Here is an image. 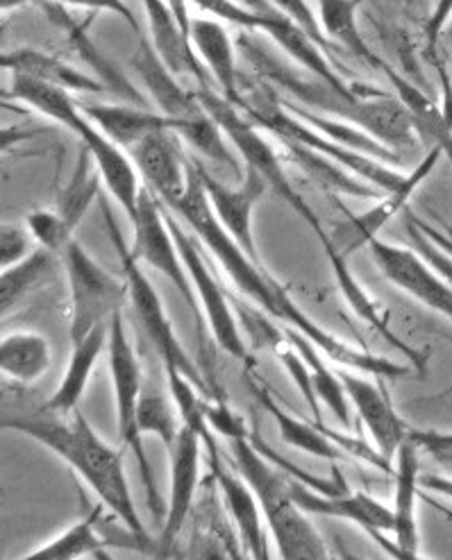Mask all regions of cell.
Here are the masks:
<instances>
[{"instance_id":"obj_1","label":"cell","mask_w":452,"mask_h":560,"mask_svg":"<svg viewBox=\"0 0 452 560\" xmlns=\"http://www.w3.org/2000/svg\"><path fill=\"white\" fill-rule=\"evenodd\" d=\"M164 207L171 209L177 218H183V221L192 228V232L198 236V241L215 255L219 266L230 277L234 289L246 300H251L257 308H262L268 318H274L295 329L298 334L308 336L323 352V357L335 361L337 365H344L361 372V375H371L386 382L405 377L407 372L405 365L389 361L386 357H380V354H371L367 350H357L355 346L348 343V340H341L339 336L318 325L312 316L305 314V308L289 295V291L274 275L246 255L244 247L232 238V234L217 218L212 205H209L196 164L189 166V184L185 194Z\"/></svg>"},{"instance_id":"obj_2","label":"cell","mask_w":452,"mask_h":560,"mask_svg":"<svg viewBox=\"0 0 452 560\" xmlns=\"http://www.w3.org/2000/svg\"><path fill=\"white\" fill-rule=\"evenodd\" d=\"M236 48L244 55L246 65L255 71L253 75L276 91L289 93L298 105L323 116L348 120L394 152L414 150L418 145V132L412 114L398 96H389L380 89L355 98L344 96L341 91L329 86L321 78L300 69L293 61L282 59L274 48H268L259 39V33H251V30H241Z\"/></svg>"},{"instance_id":"obj_3","label":"cell","mask_w":452,"mask_h":560,"mask_svg":"<svg viewBox=\"0 0 452 560\" xmlns=\"http://www.w3.org/2000/svg\"><path fill=\"white\" fill-rule=\"evenodd\" d=\"M3 429L19 431L67 460L73 472L96 492L101 504L124 522L135 538H146V526L135 509L124 456L101 439V433L80 409L67 416L44 411V416L5 418Z\"/></svg>"},{"instance_id":"obj_4","label":"cell","mask_w":452,"mask_h":560,"mask_svg":"<svg viewBox=\"0 0 452 560\" xmlns=\"http://www.w3.org/2000/svg\"><path fill=\"white\" fill-rule=\"evenodd\" d=\"M8 98L25 107H33L42 116L59 122L62 128H69L89 150H92L103 184L107 186L118 207L124 209V213L132 221L137 213L139 191L143 186L139 171L130 160L128 150L114 143L86 118L80 103L71 96V91L46 84L35 78L12 73Z\"/></svg>"},{"instance_id":"obj_5","label":"cell","mask_w":452,"mask_h":560,"mask_svg":"<svg viewBox=\"0 0 452 560\" xmlns=\"http://www.w3.org/2000/svg\"><path fill=\"white\" fill-rule=\"evenodd\" d=\"M232 458L239 475L253 488L264 522L276 538L278 553L287 560H323L327 547L308 520V513L300 509L289 490V479L278 472V465L270 463L259 447L253 443L251 433H236L228 439Z\"/></svg>"},{"instance_id":"obj_6","label":"cell","mask_w":452,"mask_h":560,"mask_svg":"<svg viewBox=\"0 0 452 560\" xmlns=\"http://www.w3.org/2000/svg\"><path fill=\"white\" fill-rule=\"evenodd\" d=\"M196 96L209 112V116L219 122V128L223 130L228 141L239 150L241 158H244L246 168L257 171L266 179L268 189H274L280 196V200H285L298 213V218H303L308 228L318 236L323 245L329 238V234L323 230L318 213L298 194V189L282 168L278 150L270 145V141L264 139L257 122H253L236 105H232L223 93H217L215 89H200L196 91Z\"/></svg>"},{"instance_id":"obj_7","label":"cell","mask_w":452,"mask_h":560,"mask_svg":"<svg viewBox=\"0 0 452 560\" xmlns=\"http://www.w3.org/2000/svg\"><path fill=\"white\" fill-rule=\"evenodd\" d=\"M107 359L109 372L114 384V399H116V413H118V433L124 443L135 452L139 475L146 488V500L150 511L155 513L158 520L164 522L166 509L162 504V494L158 490V481L153 475V465H150L146 450H143V435L137 424L139 413V397H141V365L137 352L132 348V340L128 334L124 308H118L112 323H109V338H107Z\"/></svg>"},{"instance_id":"obj_8","label":"cell","mask_w":452,"mask_h":560,"mask_svg":"<svg viewBox=\"0 0 452 560\" xmlns=\"http://www.w3.org/2000/svg\"><path fill=\"white\" fill-rule=\"evenodd\" d=\"M101 207L105 213L109 241L120 259V268H124V275H126L130 302L135 306L137 320L143 327L146 336L150 338V343L155 346V350L164 363V370L183 372L187 380H192L205 395H209V386L205 384L202 372L198 370V365L192 361L185 346L179 343V338L175 336V329L166 316V308H164V302H162L158 289L153 287V282H150L148 275L141 270V264L135 259L130 245L126 243L124 234H120L107 202H101Z\"/></svg>"},{"instance_id":"obj_9","label":"cell","mask_w":452,"mask_h":560,"mask_svg":"<svg viewBox=\"0 0 452 560\" xmlns=\"http://www.w3.org/2000/svg\"><path fill=\"white\" fill-rule=\"evenodd\" d=\"M62 255L71 289V343H78L96 327L109 325L130 291L126 279L120 282L107 272L76 238Z\"/></svg>"},{"instance_id":"obj_10","label":"cell","mask_w":452,"mask_h":560,"mask_svg":"<svg viewBox=\"0 0 452 560\" xmlns=\"http://www.w3.org/2000/svg\"><path fill=\"white\" fill-rule=\"evenodd\" d=\"M132 228H135V245L130 247V250H132L135 259L141 266H148L155 272L164 275L175 287V291L183 295V300L189 304L196 320L200 325H205L202 308H200L194 282H192L189 270L183 261V255H179V247L171 234L164 205L158 200V196L153 191L148 189V186H141V191H139V202H137V213L132 218Z\"/></svg>"},{"instance_id":"obj_11","label":"cell","mask_w":452,"mask_h":560,"mask_svg":"<svg viewBox=\"0 0 452 560\" xmlns=\"http://www.w3.org/2000/svg\"><path fill=\"white\" fill-rule=\"evenodd\" d=\"M166 221H169L171 234L179 247V255H183V261L189 270V277H192L200 308H202L205 325L209 327V331H212V338L217 340V346L232 359L248 361L246 338L239 329V323L232 314V306L228 302L223 287L217 282V277L212 275L207 261L202 259L198 243L185 232L183 225H179L175 213L166 215Z\"/></svg>"},{"instance_id":"obj_12","label":"cell","mask_w":452,"mask_h":560,"mask_svg":"<svg viewBox=\"0 0 452 560\" xmlns=\"http://www.w3.org/2000/svg\"><path fill=\"white\" fill-rule=\"evenodd\" d=\"M369 250L386 282L452 323V287L418 257L414 247L375 238L371 241Z\"/></svg>"},{"instance_id":"obj_13","label":"cell","mask_w":452,"mask_h":560,"mask_svg":"<svg viewBox=\"0 0 452 560\" xmlns=\"http://www.w3.org/2000/svg\"><path fill=\"white\" fill-rule=\"evenodd\" d=\"M289 490L293 494L295 504L303 509L308 515H321V517H337L355 522L391 556L401 558V551L396 542H389L386 534H394V511L378 502L375 497L367 492H350V494H318L314 488L300 483L295 479H289Z\"/></svg>"},{"instance_id":"obj_14","label":"cell","mask_w":452,"mask_h":560,"mask_svg":"<svg viewBox=\"0 0 452 560\" xmlns=\"http://www.w3.org/2000/svg\"><path fill=\"white\" fill-rule=\"evenodd\" d=\"M196 171L205 186L207 200H209V205H212L223 228L232 234V238L241 247H244L246 255L262 266L257 243H255V232H253V213H255V207L259 205L262 196L268 191L266 179L257 171L246 168L244 184L228 186L221 179H217L212 173H207V168L202 164H196Z\"/></svg>"},{"instance_id":"obj_15","label":"cell","mask_w":452,"mask_h":560,"mask_svg":"<svg viewBox=\"0 0 452 560\" xmlns=\"http://www.w3.org/2000/svg\"><path fill=\"white\" fill-rule=\"evenodd\" d=\"M439 158H441V150L432 145L426 154V160L420 162L412 173H407V179L398 186L396 191L384 194L373 209L364 211L361 215H352L350 221H346L344 225H339L333 234H329L337 250L344 257H348L355 250H359V247H369L371 241L378 238V234L384 230V225L391 221V218H396L401 211L407 209L409 198L434 171Z\"/></svg>"},{"instance_id":"obj_16","label":"cell","mask_w":452,"mask_h":560,"mask_svg":"<svg viewBox=\"0 0 452 560\" xmlns=\"http://www.w3.org/2000/svg\"><path fill=\"white\" fill-rule=\"evenodd\" d=\"M143 186L158 196L162 205H171L185 194L189 184V162H185L179 137L173 130L148 135L128 150Z\"/></svg>"},{"instance_id":"obj_17","label":"cell","mask_w":452,"mask_h":560,"mask_svg":"<svg viewBox=\"0 0 452 560\" xmlns=\"http://www.w3.org/2000/svg\"><path fill=\"white\" fill-rule=\"evenodd\" d=\"M337 372L357 416L371 433L378 454H382L389 460L396 458L398 447L407 441L412 429L405 424V420L396 411L394 401H391V397L371 380L357 375V370H337Z\"/></svg>"},{"instance_id":"obj_18","label":"cell","mask_w":452,"mask_h":560,"mask_svg":"<svg viewBox=\"0 0 452 560\" xmlns=\"http://www.w3.org/2000/svg\"><path fill=\"white\" fill-rule=\"evenodd\" d=\"M202 439L196 429L183 424L177 441L169 452L171 458V500L166 506V517L162 524L160 545L171 547L183 532L194 509L196 490L200 481V447Z\"/></svg>"},{"instance_id":"obj_19","label":"cell","mask_w":452,"mask_h":560,"mask_svg":"<svg viewBox=\"0 0 452 560\" xmlns=\"http://www.w3.org/2000/svg\"><path fill=\"white\" fill-rule=\"evenodd\" d=\"M130 67L141 78L143 86L150 93V98H153V103L160 107V112L171 118L183 120L185 128H187V122L198 120L207 114V109L202 107V103L196 96V91H187L183 84L177 82V75H173L164 67V61L160 59V55L155 52L153 44L148 42L146 35L139 37V48H137L135 57L130 59Z\"/></svg>"},{"instance_id":"obj_20","label":"cell","mask_w":452,"mask_h":560,"mask_svg":"<svg viewBox=\"0 0 452 560\" xmlns=\"http://www.w3.org/2000/svg\"><path fill=\"white\" fill-rule=\"evenodd\" d=\"M323 250H325V257H327L329 268H333L335 282H337V287H339L344 300L348 302V306L357 314V318L364 320L371 329H375V331L386 340V343H389L391 348L398 350V352L416 368L418 375H426V370H428V352H420V350L412 348L409 343H405V340H403L398 334L391 331V327H389V323H386V318H384V311H382V308L378 306V302L367 293V289L357 282V277L352 275V270H350V266H348V257H344V255L337 250L333 238H327V241L323 243Z\"/></svg>"},{"instance_id":"obj_21","label":"cell","mask_w":452,"mask_h":560,"mask_svg":"<svg viewBox=\"0 0 452 560\" xmlns=\"http://www.w3.org/2000/svg\"><path fill=\"white\" fill-rule=\"evenodd\" d=\"M143 8L150 25V44L164 61V67L177 78L192 75L200 89H215L212 75L196 55L194 44L185 37L183 27L177 25L166 0H143Z\"/></svg>"},{"instance_id":"obj_22","label":"cell","mask_w":452,"mask_h":560,"mask_svg":"<svg viewBox=\"0 0 452 560\" xmlns=\"http://www.w3.org/2000/svg\"><path fill=\"white\" fill-rule=\"evenodd\" d=\"M42 10L46 12V16L50 19V23L55 27L62 30L71 48L76 50V55L96 73V78L105 84L107 91L116 93L120 101L132 103L137 107H148V98L143 96V93L137 91V86L112 65L109 57L103 55L101 48L92 42V37L86 35V23L76 21L67 12V8L62 3H57V0H42Z\"/></svg>"},{"instance_id":"obj_23","label":"cell","mask_w":452,"mask_h":560,"mask_svg":"<svg viewBox=\"0 0 452 560\" xmlns=\"http://www.w3.org/2000/svg\"><path fill=\"white\" fill-rule=\"evenodd\" d=\"M80 107L103 135H107L124 150H130L132 145H137L141 139H146L153 132L173 130L179 137V132L185 130L183 120L171 118L162 112H153L148 107L107 105V103H80Z\"/></svg>"},{"instance_id":"obj_24","label":"cell","mask_w":452,"mask_h":560,"mask_svg":"<svg viewBox=\"0 0 452 560\" xmlns=\"http://www.w3.org/2000/svg\"><path fill=\"white\" fill-rule=\"evenodd\" d=\"M420 447L412 439L396 452V497H394V542L401 551V558H418L420 556V534L416 520V502H418V486H420Z\"/></svg>"},{"instance_id":"obj_25","label":"cell","mask_w":452,"mask_h":560,"mask_svg":"<svg viewBox=\"0 0 452 560\" xmlns=\"http://www.w3.org/2000/svg\"><path fill=\"white\" fill-rule=\"evenodd\" d=\"M192 44L215 84L223 91V96L239 107L241 73L236 67V42H232L225 25L215 19H194Z\"/></svg>"},{"instance_id":"obj_26","label":"cell","mask_w":452,"mask_h":560,"mask_svg":"<svg viewBox=\"0 0 452 560\" xmlns=\"http://www.w3.org/2000/svg\"><path fill=\"white\" fill-rule=\"evenodd\" d=\"M212 472L219 483V490L223 494V502L230 511V517L236 526L241 545L246 547L251 558H268V545L264 536V526H262V509L253 488L244 477H236L232 472H225L221 460L212 463Z\"/></svg>"},{"instance_id":"obj_27","label":"cell","mask_w":452,"mask_h":560,"mask_svg":"<svg viewBox=\"0 0 452 560\" xmlns=\"http://www.w3.org/2000/svg\"><path fill=\"white\" fill-rule=\"evenodd\" d=\"M107 338H109V325H103V327H96L92 334H86L82 340H78V343H73L69 368L65 372L62 382H59V386L46 401L44 411L67 416L78 409V404L89 386V380L94 375L96 361L107 350Z\"/></svg>"},{"instance_id":"obj_28","label":"cell","mask_w":452,"mask_h":560,"mask_svg":"<svg viewBox=\"0 0 452 560\" xmlns=\"http://www.w3.org/2000/svg\"><path fill=\"white\" fill-rule=\"evenodd\" d=\"M382 73L386 75V80L396 91V96L412 114L418 137H424L430 143V148H439L448 164L452 166V126L445 120L443 109L434 105V101L426 96V91H420L407 75H401L389 61L382 65Z\"/></svg>"},{"instance_id":"obj_29","label":"cell","mask_w":452,"mask_h":560,"mask_svg":"<svg viewBox=\"0 0 452 560\" xmlns=\"http://www.w3.org/2000/svg\"><path fill=\"white\" fill-rule=\"evenodd\" d=\"M0 67L10 73L27 75L42 80L46 84L76 91V93H101L107 91L105 84L98 78H92L89 73H82L80 69L67 65L55 55L35 50V48H19L12 52H5L0 59Z\"/></svg>"},{"instance_id":"obj_30","label":"cell","mask_w":452,"mask_h":560,"mask_svg":"<svg viewBox=\"0 0 452 560\" xmlns=\"http://www.w3.org/2000/svg\"><path fill=\"white\" fill-rule=\"evenodd\" d=\"M282 148L287 150V158L305 173L308 179H312L318 189L327 191V194H344V196H352V198H375L380 200L384 196V191L375 189L373 184L364 182L361 177H357L355 173L346 171L344 166H339L337 162H333L325 154L300 145V143H291V141H280Z\"/></svg>"},{"instance_id":"obj_31","label":"cell","mask_w":452,"mask_h":560,"mask_svg":"<svg viewBox=\"0 0 452 560\" xmlns=\"http://www.w3.org/2000/svg\"><path fill=\"white\" fill-rule=\"evenodd\" d=\"M53 350L39 331H12L0 340V370L16 384H37L50 368Z\"/></svg>"},{"instance_id":"obj_32","label":"cell","mask_w":452,"mask_h":560,"mask_svg":"<svg viewBox=\"0 0 452 560\" xmlns=\"http://www.w3.org/2000/svg\"><path fill=\"white\" fill-rule=\"evenodd\" d=\"M316 3L318 19L327 39L346 48L359 61H364L369 69L382 71L384 59L373 52L369 42L359 33L357 10L361 5V0H316Z\"/></svg>"},{"instance_id":"obj_33","label":"cell","mask_w":452,"mask_h":560,"mask_svg":"<svg viewBox=\"0 0 452 560\" xmlns=\"http://www.w3.org/2000/svg\"><path fill=\"white\" fill-rule=\"evenodd\" d=\"M101 182H103V177L94 162V154L82 143L76 168H73L69 182L65 184V189L59 191L57 205L53 209L71 234H76L78 225L84 221L89 207H92L94 200L98 198Z\"/></svg>"},{"instance_id":"obj_34","label":"cell","mask_w":452,"mask_h":560,"mask_svg":"<svg viewBox=\"0 0 452 560\" xmlns=\"http://www.w3.org/2000/svg\"><path fill=\"white\" fill-rule=\"evenodd\" d=\"M251 388H253L257 401L268 411V416L276 420V424L280 429V435H282V441L287 445H291L293 450L305 452V454H312L316 458L333 460V463L344 458L346 450L339 443H335L333 439H329V435L325 433V429H316V427H312V424H308L303 420L289 416L280 407V404L274 397H270V393L266 388L255 386V384H251Z\"/></svg>"},{"instance_id":"obj_35","label":"cell","mask_w":452,"mask_h":560,"mask_svg":"<svg viewBox=\"0 0 452 560\" xmlns=\"http://www.w3.org/2000/svg\"><path fill=\"white\" fill-rule=\"evenodd\" d=\"M282 105L295 114L298 118H303L308 126H312L316 132L325 135L327 139H333L350 150H357V152H364L369 154V158H375L389 166H398L401 164V154L394 152L391 148H386L384 143H380L375 137H371L369 132L359 130L357 126H352V122L348 120H341V118H333V116H323V114H316L303 105H298L293 101H285L280 96Z\"/></svg>"},{"instance_id":"obj_36","label":"cell","mask_w":452,"mask_h":560,"mask_svg":"<svg viewBox=\"0 0 452 560\" xmlns=\"http://www.w3.org/2000/svg\"><path fill=\"white\" fill-rule=\"evenodd\" d=\"M285 334L287 338L293 343V348L303 354L305 363L310 365V372H312V382H314V388H316V395L318 399L325 404V407L335 413V418L344 424V427H350V399H348V393L344 388V382L339 377V372L329 368L325 363V359L321 357L323 352L312 343V340L303 334H298L295 329L291 327H285Z\"/></svg>"},{"instance_id":"obj_37","label":"cell","mask_w":452,"mask_h":560,"mask_svg":"<svg viewBox=\"0 0 452 560\" xmlns=\"http://www.w3.org/2000/svg\"><path fill=\"white\" fill-rule=\"evenodd\" d=\"M55 255L53 250H46V247L39 245V250L30 253L23 261L3 268V275H0V308L12 311L25 295L39 289L46 279L55 270Z\"/></svg>"},{"instance_id":"obj_38","label":"cell","mask_w":452,"mask_h":560,"mask_svg":"<svg viewBox=\"0 0 452 560\" xmlns=\"http://www.w3.org/2000/svg\"><path fill=\"white\" fill-rule=\"evenodd\" d=\"M103 504L96 506L86 517L71 524L67 532L53 538L50 542L30 551L27 558H57V560H71L82 558L86 553H96L105 547L101 534H98V522L103 515Z\"/></svg>"},{"instance_id":"obj_39","label":"cell","mask_w":452,"mask_h":560,"mask_svg":"<svg viewBox=\"0 0 452 560\" xmlns=\"http://www.w3.org/2000/svg\"><path fill=\"white\" fill-rule=\"evenodd\" d=\"M171 401L158 388H143L139 397V413H137V424L141 435H158V439L164 443L166 452L173 450L179 429H183V420H179L175 404Z\"/></svg>"},{"instance_id":"obj_40","label":"cell","mask_w":452,"mask_h":560,"mask_svg":"<svg viewBox=\"0 0 452 560\" xmlns=\"http://www.w3.org/2000/svg\"><path fill=\"white\" fill-rule=\"evenodd\" d=\"M25 225L30 230V236L53 253H65V247L73 241V234L65 228L62 221H59V215L53 209H39L27 213Z\"/></svg>"},{"instance_id":"obj_41","label":"cell","mask_w":452,"mask_h":560,"mask_svg":"<svg viewBox=\"0 0 452 560\" xmlns=\"http://www.w3.org/2000/svg\"><path fill=\"white\" fill-rule=\"evenodd\" d=\"M270 8H276L282 16H287L289 21H293L300 30H305V33L329 55L337 44L329 42L327 35L323 33V25L321 19L316 16V12L312 10L310 0H266Z\"/></svg>"},{"instance_id":"obj_42","label":"cell","mask_w":452,"mask_h":560,"mask_svg":"<svg viewBox=\"0 0 452 560\" xmlns=\"http://www.w3.org/2000/svg\"><path fill=\"white\" fill-rule=\"evenodd\" d=\"M405 232L409 234L418 257L424 259L441 279H445V282L452 287V257L448 253H443L441 247L434 241H430V236L412 221L409 211H407V221H405Z\"/></svg>"},{"instance_id":"obj_43","label":"cell","mask_w":452,"mask_h":560,"mask_svg":"<svg viewBox=\"0 0 452 560\" xmlns=\"http://www.w3.org/2000/svg\"><path fill=\"white\" fill-rule=\"evenodd\" d=\"M192 3L207 14L223 19L225 23L239 25L241 30H251V33L259 30V12L248 5H239L234 0H192Z\"/></svg>"},{"instance_id":"obj_44","label":"cell","mask_w":452,"mask_h":560,"mask_svg":"<svg viewBox=\"0 0 452 560\" xmlns=\"http://www.w3.org/2000/svg\"><path fill=\"white\" fill-rule=\"evenodd\" d=\"M27 234V225L3 223V230H0V266L10 268L30 255Z\"/></svg>"},{"instance_id":"obj_45","label":"cell","mask_w":452,"mask_h":560,"mask_svg":"<svg viewBox=\"0 0 452 560\" xmlns=\"http://www.w3.org/2000/svg\"><path fill=\"white\" fill-rule=\"evenodd\" d=\"M412 439L420 450H426L443 470H452V433L412 429Z\"/></svg>"},{"instance_id":"obj_46","label":"cell","mask_w":452,"mask_h":560,"mask_svg":"<svg viewBox=\"0 0 452 560\" xmlns=\"http://www.w3.org/2000/svg\"><path fill=\"white\" fill-rule=\"evenodd\" d=\"M62 5H71V8H84L92 12H109L116 14L118 19H124L139 37H143V30L135 16V12L124 3V0H57Z\"/></svg>"},{"instance_id":"obj_47","label":"cell","mask_w":452,"mask_h":560,"mask_svg":"<svg viewBox=\"0 0 452 560\" xmlns=\"http://www.w3.org/2000/svg\"><path fill=\"white\" fill-rule=\"evenodd\" d=\"M452 16V0H437L432 14L426 21V42H428V50H434L439 44V37L443 33L445 23Z\"/></svg>"},{"instance_id":"obj_48","label":"cell","mask_w":452,"mask_h":560,"mask_svg":"<svg viewBox=\"0 0 452 560\" xmlns=\"http://www.w3.org/2000/svg\"><path fill=\"white\" fill-rule=\"evenodd\" d=\"M409 215H412V221L430 236V241H434L443 253H448V255L452 257V228L439 230V228H434V225H430V223H426V221H420V218H418L416 213H412V211H409Z\"/></svg>"},{"instance_id":"obj_49","label":"cell","mask_w":452,"mask_h":560,"mask_svg":"<svg viewBox=\"0 0 452 560\" xmlns=\"http://www.w3.org/2000/svg\"><path fill=\"white\" fill-rule=\"evenodd\" d=\"M420 483H424L428 490H432L437 494H443V497H448V500H452V479L450 477L432 475V477L420 479Z\"/></svg>"},{"instance_id":"obj_50","label":"cell","mask_w":452,"mask_h":560,"mask_svg":"<svg viewBox=\"0 0 452 560\" xmlns=\"http://www.w3.org/2000/svg\"><path fill=\"white\" fill-rule=\"evenodd\" d=\"M25 3H42V0H0V8H3V12H8V10H16Z\"/></svg>"}]
</instances>
